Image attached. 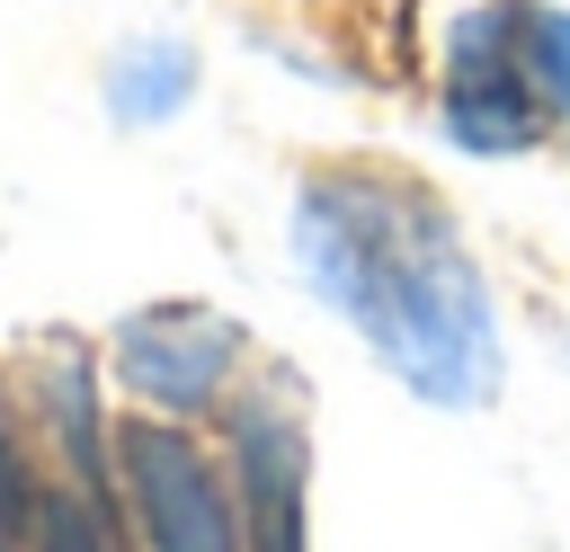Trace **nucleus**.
<instances>
[{
    "label": "nucleus",
    "mask_w": 570,
    "mask_h": 552,
    "mask_svg": "<svg viewBox=\"0 0 570 552\" xmlns=\"http://www.w3.org/2000/svg\"><path fill=\"white\" fill-rule=\"evenodd\" d=\"M294 267L428 410H481L499 392L508 356L490 276L445 196L410 169H312L294 196Z\"/></svg>",
    "instance_id": "obj_1"
},
{
    "label": "nucleus",
    "mask_w": 570,
    "mask_h": 552,
    "mask_svg": "<svg viewBox=\"0 0 570 552\" xmlns=\"http://www.w3.org/2000/svg\"><path fill=\"white\" fill-rule=\"evenodd\" d=\"M116 490L142 534V552H249L240 543V499L223 490L214 454L169 427V418H125L116 427Z\"/></svg>",
    "instance_id": "obj_2"
},
{
    "label": "nucleus",
    "mask_w": 570,
    "mask_h": 552,
    "mask_svg": "<svg viewBox=\"0 0 570 552\" xmlns=\"http://www.w3.org/2000/svg\"><path fill=\"white\" fill-rule=\"evenodd\" d=\"M445 134L481 160L534 151L543 134V80H534V45H525V9L517 0H481L454 18L445 45Z\"/></svg>",
    "instance_id": "obj_3"
},
{
    "label": "nucleus",
    "mask_w": 570,
    "mask_h": 552,
    "mask_svg": "<svg viewBox=\"0 0 570 552\" xmlns=\"http://www.w3.org/2000/svg\"><path fill=\"white\" fill-rule=\"evenodd\" d=\"M232 499L249 552H312V427L294 383H249L232 401Z\"/></svg>",
    "instance_id": "obj_4"
},
{
    "label": "nucleus",
    "mask_w": 570,
    "mask_h": 552,
    "mask_svg": "<svg viewBox=\"0 0 570 552\" xmlns=\"http://www.w3.org/2000/svg\"><path fill=\"white\" fill-rule=\"evenodd\" d=\"M240 356H249V338L205 303H151V312H125V329H116V383L134 401H151L160 418L214 410L232 392Z\"/></svg>",
    "instance_id": "obj_5"
},
{
    "label": "nucleus",
    "mask_w": 570,
    "mask_h": 552,
    "mask_svg": "<svg viewBox=\"0 0 570 552\" xmlns=\"http://www.w3.org/2000/svg\"><path fill=\"white\" fill-rule=\"evenodd\" d=\"M187 89H196V53H187V45H169V36L125 45V53H116V71H107V107H116L125 125H160V116H178V107H187Z\"/></svg>",
    "instance_id": "obj_6"
},
{
    "label": "nucleus",
    "mask_w": 570,
    "mask_h": 552,
    "mask_svg": "<svg viewBox=\"0 0 570 552\" xmlns=\"http://www.w3.org/2000/svg\"><path fill=\"white\" fill-rule=\"evenodd\" d=\"M36 410L62 427V454H71V472H80V490H98L107 481V427H98V392H89V365L80 356H53L45 374H36Z\"/></svg>",
    "instance_id": "obj_7"
},
{
    "label": "nucleus",
    "mask_w": 570,
    "mask_h": 552,
    "mask_svg": "<svg viewBox=\"0 0 570 552\" xmlns=\"http://www.w3.org/2000/svg\"><path fill=\"white\" fill-rule=\"evenodd\" d=\"M27 552H116V543H107V516H98L89 490H45L36 543H27Z\"/></svg>",
    "instance_id": "obj_8"
},
{
    "label": "nucleus",
    "mask_w": 570,
    "mask_h": 552,
    "mask_svg": "<svg viewBox=\"0 0 570 552\" xmlns=\"http://www.w3.org/2000/svg\"><path fill=\"white\" fill-rule=\"evenodd\" d=\"M36 507H45V490H36L27 445H18V427H9V410H0V552H27V543H36Z\"/></svg>",
    "instance_id": "obj_9"
},
{
    "label": "nucleus",
    "mask_w": 570,
    "mask_h": 552,
    "mask_svg": "<svg viewBox=\"0 0 570 552\" xmlns=\"http://www.w3.org/2000/svg\"><path fill=\"white\" fill-rule=\"evenodd\" d=\"M525 45H534V80H543V107L570 125V9H525Z\"/></svg>",
    "instance_id": "obj_10"
}]
</instances>
